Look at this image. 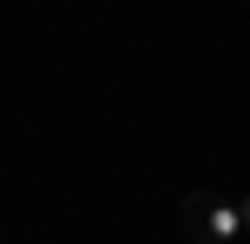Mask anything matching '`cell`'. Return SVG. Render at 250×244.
Here are the masks:
<instances>
[{
  "instance_id": "1",
  "label": "cell",
  "mask_w": 250,
  "mask_h": 244,
  "mask_svg": "<svg viewBox=\"0 0 250 244\" xmlns=\"http://www.w3.org/2000/svg\"><path fill=\"white\" fill-rule=\"evenodd\" d=\"M178 231L191 244H244L250 238L237 198H224V192H185L178 198Z\"/></svg>"
},
{
  "instance_id": "2",
  "label": "cell",
  "mask_w": 250,
  "mask_h": 244,
  "mask_svg": "<svg viewBox=\"0 0 250 244\" xmlns=\"http://www.w3.org/2000/svg\"><path fill=\"white\" fill-rule=\"evenodd\" d=\"M237 211H244V231H250V198H237Z\"/></svg>"
}]
</instances>
